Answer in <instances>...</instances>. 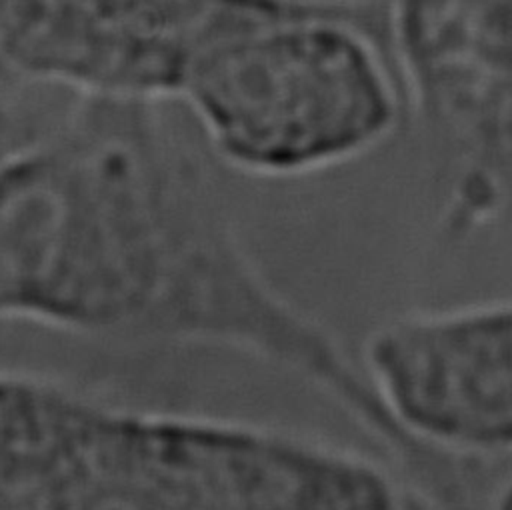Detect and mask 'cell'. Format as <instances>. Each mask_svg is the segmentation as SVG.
I'll return each mask as SVG.
<instances>
[{
    "label": "cell",
    "instance_id": "cell-1",
    "mask_svg": "<svg viewBox=\"0 0 512 510\" xmlns=\"http://www.w3.org/2000/svg\"><path fill=\"white\" fill-rule=\"evenodd\" d=\"M174 102L76 96L0 160V322L240 352L304 382L336 338L250 258Z\"/></svg>",
    "mask_w": 512,
    "mask_h": 510
},
{
    "label": "cell",
    "instance_id": "cell-2",
    "mask_svg": "<svg viewBox=\"0 0 512 510\" xmlns=\"http://www.w3.org/2000/svg\"><path fill=\"white\" fill-rule=\"evenodd\" d=\"M178 104L222 166L286 178L354 158L396 124L400 100L352 8L296 0L210 48Z\"/></svg>",
    "mask_w": 512,
    "mask_h": 510
},
{
    "label": "cell",
    "instance_id": "cell-3",
    "mask_svg": "<svg viewBox=\"0 0 512 510\" xmlns=\"http://www.w3.org/2000/svg\"><path fill=\"white\" fill-rule=\"evenodd\" d=\"M132 434L170 510H426L392 464L304 432L134 408Z\"/></svg>",
    "mask_w": 512,
    "mask_h": 510
},
{
    "label": "cell",
    "instance_id": "cell-4",
    "mask_svg": "<svg viewBox=\"0 0 512 510\" xmlns=\"http://www.w3.org/2000/svg\"><path fill=\"white\" fill-rule=\"evenodd\" d=\"M296 0H0V54L74 96L176 102L194 64Z\"/></svg>",
    "mask_w": 512,
    "mask_h": 510
},
{
    "label": "cell",
    "instance_id": "cell-5",
    "mask_svg": "<svg viewBox=\"0 0 512 510\" xmlns=\"http://www.w3.org/2000/svg\"><path fill=\"white\" fill-rule=\"evenodd\" d=\"M358 364L382 414L412 438L512 452V300L386 320Z\"/></svg>",
    "mask_w": 512,
    "mask_h": 510
},
{
    "label": "cell",
    "instance_id": "cell-6",
    "mask_svg": "<svg viewBox=\"0 0 512 510\" xmlns=\"http://www.w3.org/2000/svg\"><path fill=\"white\" fill-rule=\"evenodd\" d=\"M116 410L60 380L0 370V510H152Z\"/></svg>",
    "mask_w": 512,
    "mask_h": 510
},
{
    "label": "cell",
    "instance_id": "cell-7",
    "mask_svg": "<svg viewBox=\"0 0 512 510\" xmlns=\"http://www.w3.org/2000/svg\"><path fill=\"white\" fill-rule=\"evenodd\" d=\"M392 466L426 510H512V452H462L394 434Z\"/></svg>",
    "mask_w": 512,
    "mask_h": 510
}]
</instances>
